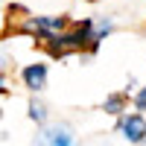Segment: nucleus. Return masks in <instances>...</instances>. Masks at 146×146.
<instances>
[{"mask_svg":"<svg viewBox=\"0 0 146 146\" xmlns=\"http://www.w3.org/2000/svg\"><path fill=\"white\" fill-rule=\"evenodd\" d=\"M120 131L129 143H146V117L137 114V111H126L120 117Z\"/></svg>","mask_w":146,"mask_h":146,"instance_id":"nucleus-1","label":"nucleus"},{"mask_svg":"<svg viewBox=\"0 0 146 146\" xmlns=\"http://www.w3.org/2000/svg\"><path fill=\"white\" fill-rule=\"evenodd\" d=\"M35 146H76V137L67 126H50V129L38 131Z\"/></svg>","mask_w":146,"mask_h":146,"instance_id":"nucleus-2","label":"nucleus"},{"mask_svg":"<svg viewBox=\"0 0 146 146\" xmlns=\"http://www.w3.org/2000/svg\"><path fill=\"white\" fill-rule=\"evenodd\" d=\"M21 79H23V85H27L29 91H41L44 85H47V64H41V62L27 64L23 73H21Z\"/></svg>","mask_w":146,"mask_h":146,"instance_id":"nucleus-3","label":"nucleus"},{"mask_svg":"<svg viewBox=\"0 0 146 146\" xmlns=\"http://www.w3.org/2000/svg\"><path fill=\"white\" fill-rule=\"evenodd\" d=\"M102 111H105V114H114V117H123V114L129 111V108H126V94H111V96H105Z\"/></svg>","mask_w":146,"mask_h":146,"instance_id":"nucleus-4","label":"nucleus"},{"mask_svg":"<svg viewBox=\"0 0 146 146\" xmlns=\"http://www.w3.org/2000/svg\"><path fill=\"white\" fill-rule=\"evenodd\" d=\"M29 120H35V123H44V120H47V108L41 105V102H29Z\"/></svg>","mask_w":146,"mask_h":146,"instance_id":"nucleus-5","label":"nucleus"},{"mask_svg":"<svg viewBox=\"0 0 146 146\" xmlns=\"http://www.w3.org/2000/svg\"><path fill=\"white\" fill-rule=\"evenodd\" d=\"M135 108H137V111H146V85L135 94Z\"/></svg>","mask_w":146,"mask_h":146,"instance_id":"nucleus-6","label":"nucleus"},{"mask_svg":"<svg viewBox=\"0 0 146 146\" xmlns=\"http://www.w3.org/2000/svg\"><path fill=\"white\" fill-rule=\"evenodd\" d=\"M0 91H3V76H0Z\"/></svg>","mask_w":146,"mask_h":146,"instance_id":"nucleus-7","label":"nucleus"}]
</instances>
